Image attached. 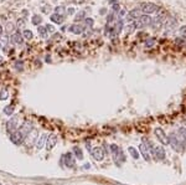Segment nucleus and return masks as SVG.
Wrapping results in <instances>:
<instances>
[{
	"label": "nucleus",
	"mask_w": 186,
	"mask_h": 185,
	"mask_svg": "<svg viewBox=\"0 0 186 185\" xmlns=\"http://www.w3.org/2000/svg\"><path fill=\"white\" fill-rule=\"evenodd\" d=\"M20 127V123H19V116H16V114H14L9 121L6 122V132L7 134H12L14 132H16V130L19 129Z\"/></svg>",
	"instance_id": "1"
},
{
	"label": "nucleus",
	"mask_w": 186,
	"mask_h": 185,
	"mask_svg": "<svg viewBox=\"0 0 186 185\" xmlns=\"http://www.w3.org/2000/svg\"><path fill=\"white\" fill-rule=\"evenodd\" d=\"M9 138H10V142L12 143V144L21 145L22 143H24V141H25V138H26V135H25L20 129H18L16 132H14L12 134H10Z\"/></svg>",
	"instance_id": "2"
},
{
	"label": "nucleus",
	"mask_w": 186,
	"mask_h": 185,
	"mask_svg": "<svg viewBox=\"0 0 186 185\" xmlns=\"http://www.w3.org/2000/svg\"><path fill=\"white\" fill-rule=\"evenodd\" d=\"M37 138H39V130L34 128L30 133L26 135V138H25V141H24V144L26 145V147H32V145H35Z\"/></svg>",
	"instance_id": "3"
},
{
	"label": "nucleus",
	"mask_w": 186,
	"mask_h": 185,
	"mask_svg": "<svg viewBox=\"0 0 186 185\" xmlns=\"http://www.w3.org/2000/svg\"><path fill=\"white\" fill-rule=\"evenodd\" d=\"M63 163L68 168H73L74 165H76V160H74V158H73V154L72 153H68V154L63 155V157H62V159H61V164H63Z\"/></svg>",
	"instance_id": "4"
},
{
	"label": "nucleus",
	"mask_w": 186,
	"mask_h": 185,
	"mask_svg": "<svg viewBox=\"0 0 186 185\" xmlns=\"http://www.w3.org/2000/svg\"><path fill=\"white\" fill-rule=\"evenodd\" d=\"M91 155L93 157L94 160H102L104 158V152H103V148L101 147H96L94 149H91Z\"/></svg>",
	"instance_id": "5"
},
{
	"label": "nucleus",
	"mask_w": 186,
	"mask_h": 185,
	"mask_svg": "<svg viewBox=\"0 0 186 185\" xmlns=\"http://www.w3.org/2000/svg\"><path fill=\"white\" fill-rule=\"evenodd\" d=\"M56 143H57V135L56 134H50L47 135V141H46V149L50 152L51 149H53V147L56 145Z\"/></svg>",
	"instance_id": "6"
},
{
	"label": "nucleus",
	"mask_w": 186,
	"mask_h": 185,
	"mask_svg": "<svg viewBox=\"0 0 186 185\" xmlns=\"http://www.w3.org/2000/svg\"><path fill=\"white\" fill-rule=\"evenodd\" d=\"M155 134H156L158 139H159L161 143H163V144H165V145L169 144V137L164 133V130L161 129V128H156V129H155Z\"/></svg>",
	"instance_id": "7"
},
{
	"label": "nucleus",
	"mask_w": 186,
	"mask_h": 185,
	"mask_svg": "<svg viewBox=\"0 0 186 185\" xmlns=\"http://www.w3.org/2000/svg\"><path fill=\"white\" fill-rule=\"evenodd\" d=\"M142 10L145 14H153V13H155V11L158 10V6H156L155 4H153V3H145V4H143L142 5Z\"/></svg>",
	"instance_id": "8"
},
{
	"label": "nucleus",
	"mask_w": 186,
	"mask_h": 185,
	"mask_svg": "<svg viewBox=\"0 0 186 185\" xmlns=\"http://www.w3.org/2000/svg\"><path fill=\"white\" fill-rule=\"evenodd\" d=\"M150 148H151V153H153V155H155V158L156 159H164V157H165V153H164V150H163V148L161 147H153V144L150 145Z\"/></svg>",
	"instance_id": "9"
},
{
	"label": "nucleus",
	"mask_w": 186,
	"mask_h": 185,
	"mask_svg": "<svg viewBox=\"0 0 186 185\" xmlns=\"http://www.w3.org/2000/svg\"><path fill=\"white\" fill-rule=\"evenodd\" d=\"M46 141H47V134H41L39 138H37V141L35 143V145H36V149L37 150H40V149H42V148L46 145Z\"/></svg>",
	"instance_id": "10"
},
{
	"label": "nucleus",
	"mask_w": 186,
	"mask_h": 185,
	"mask_svg": "<svg viewBox=\"0 0 186 185\" xmlns=\"http://www.w3.org/2000/svg\"><path fill=\"white\" fill-rule=\"evenodd\" d=\"M139 150H140V153H142V155L144 157V159H145V160H149V159H150V155H149V150L146 149V145H145V144H143V143H142V144L139 145Z\"/></svg>",
	"instance_id": "11"
},
{
	"label": "nucleus",
	"mask_w": 186,
	"mask_h": 185,
	"mask_svg": "<svg viewBox=\"0 0 186 185\" xmlns=\"http://www.w3.org/2000/svg\"><path fill=\"white\" fill-rule=\"evenodd\" d=\"M171 144H172V148L175 149L176 152H181L183 150V147H180L181 145V143L179 142V139L177 138H175V137H171Z\"/></svg>",
	"instance_id": "12"
},
{
	"label": "nucleus",
	"mask_w": 186,
	"mask_h": 185,
	"mask_svg": "<svg viewBox=\"0 0 186 185\" xmlns=\"http://www.w3.org/2000/svg\"><path fill=\"white\" fill-rule=\"evenodd\" d=\"M11 40H12V42H15V44H18V45H21L24 42L22 35H20V32H16V34L12 35L11 36Z\"/></svg>",
	"instance_id": "13"
},
{
	"label": "nucleus",
	"mask_w": 186,
	"mask_h": 185,
	"mask_svg": "<svg viewBox=\"0 0 186 185\" xmlns=\"http://www.w3.org/2000/svg\"><path fill=\"white\" fill-rule=\"evenodd\" d=\"M14 109H15L14 104H7V106L4 107V113L10 117V116H12V113H14Z\"/></svg>",
	"instance_id": "14"
},
{
	"label": "nucleus",
	"mask_w": 186,
	"mask_h": 185,
	"mask_svg": "<svg viewBox=\"0 0 186 185\" xmlns=\"http://www.w3.org/2000/svg\"><path fill=\"white\" fill-rule=\"evenodd\" d=\"M69 31L73 32V34H82L83 32V26L81 25H72L69 27Z\"/></svg>",
	"instance_id": "15"
},
{
	"label": "nucleus",
	"mask_w": 186,
	"mask_h": 185,
	"mask_svg": "<svg viewBox=\"0 0 186 185\" xmlns=\"http://www.w3.org/2000/svg\"><path fill=\"white\" fill-rule=\"evenodd\" d=\"M50 19H51L53 23H56V24H61L62 21H63V16H61L59 14H52L51 16H50Z\"/></svg>",
	"instance_id": "16"
},
{
	"label": "nucleus",
	"mask_w": 186,
	"mask_h": 185,
	"mask_svg": "<svg viewBox=\"0 0 186 185\" xmlns=\"http://www.w3.org/2000/svg\"><path fill=\"white\" fill-rule=\"evenodd\" d=\"M129 16L131 19H139L140 16H142V14H140V11L139 9H135V10H131L130 13H129Z\"/></svg>",
	"instance_id": "17"
},
{
	"label": "nucleus",
	"mask_w": 186,
	"mask_h": 185,
	"mask_svg": "<svg viewBox=\"0 0 186 185\" xmlns=\"http://www.w3.org/2000/svg\"><path fill=\"white\" fill-rule=\"evenodd\" d=\"M73 153H74V157H76L77 159H82V158H83L82 150H81L78 147H74V148H73Z\"/></svg>",
	"instance_id": "18"
},
{
	"label": "nucleus",
	"mask_w": 186,
	"mask_h": 185,
	"mask_svg": "<svg viewBox=\"0 0 186 185\" xmlns=\"http://www.w3.org/2000/svg\"><path fill=\"white\" fill-rule=\"evenodd\" d=\"M39 34H40V36L41 38H47V30H46V27L45 26H40L39 27Z\"/></svg>",
	"instance_id": "19"
},
{
	"label": "nucleus",
	"mask_w": 186,
	"mask_h": 185,
	"mask_svg": "<svg viewBox=\"0 0 186 185\" xmlns=\"http://www.w3.org/2000/svg\"><path fill=\"white\" fill-rule=\"evenodd\" d=\"M41 21H42V19H41L39 15L32 16V24H34V25H40V23H41Z\"/></svg>",
	"instance_id": "20"
},
{
	"label": "nucleus",
	"mask_w": 186,
	"mask_h": 185,
	"mask_svg": "<svg viewBox=\"0 0 186 185\" xmlns=\"http://www.w3.org/2000/svg\"><path fill=\"white\" fill-rule=\"evenodd\" d=\"M128 150H129V153L131 154V157H133V158H135V159H136V158H139V153H138V152H136V150L134 149L133 147H130Z\"/></svg>",
	"instance_id": "21"
},
{
	"label": "nucleus",
	"mask_w": 186,
	"mask_h": 185,
	"mask_svg": "<svg viewBox=\"0 0 186 185\" xmlns=\"http://www.w3.org/2000/svg\"><path fill=\"white\" fill-rule=\"evenodd\" d=\"M22 36H24L25 39H27V40H31L32 39V32L30 30H25L22 32Z\"/></svg>",
	"instance_id": "22"
},
{
	"label": "nucleus",
	"mask_w": 186,
	"mask_h": 185,
	"mask_svg": "<svg viewBox=\"0 0 186 185\" xmlns=\"http://www.w3.org/2000/svg\"><path fill=\"white\" fill-rule=\"evenodd\" d=\"M55 11H56L55 14H59V15L62 16V15H63V13H65V8H63V6H57Z\"/></svg>",
	"instance_id": "23"
},
{
	"label": "nucleus",
	"mask_w": 186,
	"mask_h": 185,
	"mask_svg": "<svg viewBox=\"0 0 186 185\" xmlns=\"http://www.w3.org/2000/svg\"><path fill=\"white\" fill-rule=\"evenodd\" d=\"M155 44H156V40H155V39H150V40L146 41V46H148V47H153Z\"/></svg>",
	"instance_id": "24"
},
{
	"label": "nucleus",
	"mask_w": 186,
	"mask_h": 185,
	"mask_svg": "<svg viewBox=\"0 0 186 185\" xmlns=\"http://www.w3.org/2000/svg\"><path fill=\"white\" fill-rule=\"evenodd\" d=\"M22 61H16L15 62V68L16 70H22Z\"/></svg>",
	"instance_id": "25"
},
{
	"label": "nucleus",
	"mask_w": 186,
	"mask_h": 185,
	"mask_svg": "<svg viewBox=\"0 0 186 185\" xmlns=\"http://www.w3.org/2000/svg\"><path fill=\"white\" fill-rule=\"evenodd\" d=\"M6 31H7V32L14 31V24H12V23H9V24H7V25H6Z\"/></svg>",
	"instance_id": "26"
},
{
	"label": "nucleus",
	"mask_w": 186,
	"mask_h": 185,
	"mask_svg": "<svg viewBox=\"0 0 186 185\" xmlns=\"http://www.w3.org/2000/svg\"><path fill=\"white\" fill-rule=\"evenodd\" d=\"M180 34L184 36V38H186V25L185 26H181L180 27Z\"/></svg>",
	"instance_id": "27"
},
{
	"label": "nucleus",
	"mask_w": 186,
	"mask_h": 185,
	"mask_svg": "<svg viewBox=\"0 0 186 185\" xmlns=\"http://www.w3.org/2000/svg\"><path fill=\"white\" fill-rule=\"evenodd\" d=\"M46 30L50 31V32H53V31H55V29H53L52 25H46Z\"/></svg>",
	"instance_id": "28"
},
{
	"label": "nucleus",
	"mask_w": 186,
	"mask_h": 185,
	"mask_svg": "<svg viewBox=\"0 0 186 185\" xmlns=\"http://www.w3.org/2000/svg\"><path fill=\"white\" fill-rule=\"evenodd\" d=\"M86 24H87V25H93V20L92 19H86Z\"/></svg>",
	"instance_id": "29"
},
{
	"label": "nucleus",
	"mask_w": 186,
	"mask_h": 185,
	"mask_svg": "<svg viewBox=\"0 0 186 185\" xmlns=\"http://www.w3.org/2000/svg\"><path fill=\"white\" fill-rule=\"evenodd\" d=\"M82 18H83V13H82V11H81V13H78V14H77V18H76V20H78V19H82Z\"/></svg>",
	"instance_id": "30"
},
{
	"label": "nucleus",
	"mask_w": 186,
	"mask_h": 185,
	"mask_svg": "<svg viewBox=\"0 0 186 185\" xmlns=\"http://www.w3.org/2000/svg\"><path fill=\"white\" fill-rule=\"evenodd\" d=\"M18 26L19 27H22L24 26V21H22V20H19V21H18Z\"/></svg>",
	"instance_id": "31"
},
{
	"label": "nucleus",
	"mask_w": 186,
	"mask_h": 185,
	"mask_svg": "<svg viewBox=\"0 0 186 185\" xmlns=\"http://www.w3.org/2000/svg\"><path fill=\"white\" fill-rule=\"evenodd\" d=\"M1 34H3V26L0 25V35H1Z\"/></svg>",
	"instance_id": "32"
},
{
	"label": "nucleus",
	"mask_w": 186,
	"mask_h": 185,
	"mask_svg": "<svg viewBox=\"0 0 186 185\" xmlns=\"http://www.w3.org/2000/svg\"><path fill=\"white\" fill-rule=\"evenodd\" d=\"M0 61H1V56H0Z\"/></svg>",
	"instance_id": "33"
},
{
	"label": "nucleus",
	"mask_w": 186,
	"mask_h": 185,
	"mask_svg": "<svg viewBox=\"0 0 186 185\" xmlns=\"http://www.w3.org/2000/svg\"><path fill=\"white\" fill-rule=\"evenodd\" d=\"M0 185H1V184H0Z\"/></svg>",
	"instance_id": "34"
}]
</instances>
